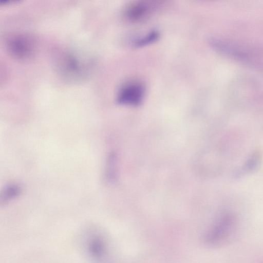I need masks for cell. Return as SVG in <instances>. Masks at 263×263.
I'll return each instance as SVG.
<instances>
[{
  "label": "cell",
  "mask_w": 263,
  "mask_h": 263,
  "mask_svg": "<svg viewBox=\"0 0 263 263\" xmlns=\"http://www.w3.org/2000/svg\"><path fill=\"white\" fill-rule=\"evenodd\" d=\"M22 186L18 183L8 184L2 190L0 196L1 204H5L18 197L22 192Z\"/></svg>",
  "instance_id": "cell-8"
},
{
  "label": "cell",
  "mask_w": 263,
  "mask_h": 263,
  "mask_svg": "<svg viewBox=\"0 0 263 263\" xmlns=\"http://www.w3.org/2000/svg\"><path fill=\"white\" fill-rule=\"evenodd\" d=\"M210 43L212 47L218 52L238 61L249 63L250 59L248 54L235 46L216 38H211Z\"/></svg>",
  "instance_id": "cell-5"
},
{
  "label": "cell",
  "mask_w": 263,
  "mask_h": 263,
  "mask_svg": "<svg viewBox=\"0 0 263 263\" xmlns=\"http://www.w3.org/2000/svg\"><path fill=\"white\" fill-rule=\"evenodd\" d=\"M262 159V151L260 149L254 150L243 165L236 170L234 177L239 178L256 172L260 167Z\"/></svg>",
  "instance_id": "cell-7"
},
{
  "label": "cell",
  "mask_w": 263,
  "mask_h": 263,
  "mask_svg": "<svg viewBox=\"0 0 263 263\" xmlns=\"http://www.w3.org/2000/svg\"><path fill=\"white\" fill-rule=\"evenodd\" d=\"M7 48L13 57L20 60L30 58L34 50L33 40L25 35H16L10 37L7 41Z\"/></svg>",
  "instance_id": "cell-3"
},
{
  "label": "cell",
  "mask_w": 263,
  "mask_h": 263,
  "mask_svg": "<svg viewBox=\"0 0 263 263\" xmlns=\"http://www.w3.org/2000/svg\"><path fill=\"white\" fill-rule=\"evenodd\" d=\"M143 87L137 83H132L124 86L119 91L117 100L122 105L137 106L144 97Z\"/></svg>",
  "instance_id": "cell-4"
},
{
  "label": "cell",
  "mask_w": 263,
  "mask_h": 263,
  "mask_svg": "<svg viewBox=\"0 0 263 263\" xmlns=\"http://www.w3.org/2000/svg\"><path fill=\"white\" fill-rule=\"evenodd\" d=\"M21 0H0L1 4L5 5L18 2Z\"/></svg>",
  "instance_id": "cell-11"
},
{
  "label": "cell",
  "mask_w": 263,
  "mask_h": 263,
  "mask_svg": "<svg viewBox=\"0 0 263 263\" xmlns=\"http://www.w3.org/2000/svg\"><path fill=\"white\" fill-rule=\"evenodd\" d=\"M150 5L145 0H137L128 5L124 11L126 20L132 23H137L147 16Z\"/></svg>",
  "instance_id": "cell-6"
},
{
  "label": "cell",
  "mask_w": 263,
  "mask_h": 263,
  "mask_svg": "<svg viewBox=\"0 0 263 263\" xmlns=\"http://www.w3.org/2000/svg\"><path fill=\"white\" fill-rule=\"evenodd\" d=\"M117 166L116 157L111 155L108 160L106 166L105 176L108 181L114 182L117 178Z\"/></svg>",
  "instance_id": "cell-9"
},
{
  "label": "cell",
  "mask_w": 263,
  "mask_h": 263,
  "mask_svg": "<svg viewBox=\"0 0 263 263\" xmlns=\"http://www.w3.org/2000/svg\"><path fill=\"white\" fill-rule=\"evenodd\" d=\"M159 37V33L157 30L149 31L146 34L136 39L133 46L135 47H141L156 42Z\"/></svg>",
  "instance_id": "cell-10"
},
{
  "label": "cell",
  "mask_w": 263,
  "mask_h": 263,
  "mask_svg": "<svg viewBox=\"0 0 263 263\" xmlns=\"http://www.w3.org/2000/svg\"><path fill=\"white\" fill-rule=\"evenodd\" d=\"M81 243L84 252L91 259H104L107 253L105 238L96 227L85 229L81 238Z\"/></svg>",
  "instance_id": "cell-2"
},
{
  "label": "cell",
  "mask_w": 263,
  "mask_h": 263,
  "mask_svg": "<svg viewBox=\"0 0 263 263\" xmlns=\"http://www.w3.org/2000/svg\"><path fill=\"white\" fill-rule=\"evenodd\" d=\"M238 222V218L234 213H222L206 233L205 243L213 247H222L229 244L237 233Z\"/></svg>",
  "instance_id": "cell-1"
}]
</instances>
